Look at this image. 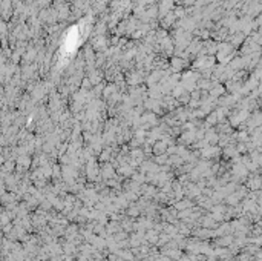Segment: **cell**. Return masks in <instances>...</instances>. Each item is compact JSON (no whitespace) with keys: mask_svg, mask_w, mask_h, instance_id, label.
Returning a JSON list of instances; mask_svg holds the SVG:
<instances>
[{"mask_svg":"<svg viewBox=\"0 0 262 261\" xmlns=\"http://www.w3.org/2000/svg\"><path fill=\"white\" fill-rule=\"evenodd\" d=\"M186 66V62H184V58H181V57H173L172 58V71H181L183 68Z\"/></svg>","mask_w":262,"mask_h":261,"instance_id":"6da1fadb","label":"cell"}]
</instances>
